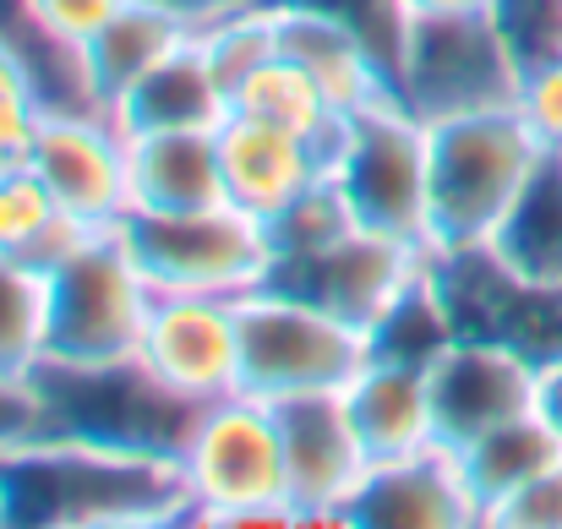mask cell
I'll return each mask as SVG.
<instances>
[{"label": "cell", "instance_id": "cell-1", "mask_svg": "<svg viewBox=\"0 0 562 529\" xmlns=\"http://www.w3.org/2000/svg\"><path fill=\"white\" fill-rule=\"evenodd\" d=\"M5 529L191 525L181 453L121 448L71 431H27L0 448Z\"/></svg>", "mask_w": 562, "mask_h": 529}, {"label": "cell", "instance_id": "cell-2", "mask_svg": "<svg viewBox=\"0 0 562 529\" xmlns=\"http://www.w3.org/2000/svg\"><path fill=\"white\" fill-rule=\"evenodd\" d=\"M426 143H431V229H426V251L486 246L497 235V224L508 218L514 196L525 191L530 170L547 154L514 104L508 110H475V115L431 121Z\"/></svg>", "mask_w": 562, "mask_h": 529}, {"label": "cell", "instance_id": "cell-3", "mask_svg": "<svg viewBox=\"0 0 562 529\" xmlns=\"http://www.w3.org/2000/svg\"><path fill=\"white\" fill-rule=\"evenodd\" d=\"M49 365H132L154 312V284L132 262L121 229L77 235L49 268Z\"/></svg>", "mask_w": 562, "mask_h": 529}, {"label": "cell", "instance_id": "cell-4", "mask_svg": "<svg viewBox=\"0 0 562 529\" xmlns=\"http://www.w3.org/2000/svg\"><path fill=\"white\" fill-rule=\"evenodd\" d=\"M121 240L154 295H224L240 301L268 284L273 240L268 224L235 202L196 213H126Z\"/></svg>", "mask_w": 562, "mask_h": 529}, {"label": "cell", "instance_id": "cell-5", "mask_svg": "<svg viewBox=\"0 0 562 529\" xmlns=\"http://www.w3.org/2000/svg\"><path fill=\"white\" fill-rule=\"evenodd\" d=\"M240 317V393L262 404L312 398V393H345L350 376L376 354V339L284 295V290H251L235 301Z\"/></svg>", "mask_w": 562, "mask_h": 529}, {"label": "cell", "instance_id": "cell-6", "mask_svg": "<svg viewBox=\"0 0 562 529\" xmlns=\"http://www.w3.org/2000/svg\"><path fill=\"white\" fill-rule=\"evenodd\" d=\"M328 180L350 202L361 229L426 246L431 229V143L426 121L404 99H376L345 115L334 137Z\"/></svg>", "mask_w": 562, "mask_h": 529}, {"label": "cell", "instance_id": "cell-7", "mask_svg": "<svg viewBox=\"0 0 562 529\" xmlns=\"http://www.w3.org/2000/svg\"><path fill=\"white\" fill-rule=\"evenodd\" d=\"M181 470L191 492V525L224 529L246 508H295L279 415L251 393H229L196 409L181 442Z\"/></svg>", "mask_w": 562, "mask_h": 529}, {"label": "cell", "instance_id": "cell-8", "mask_svg": "<svg viewBox=\"0 0 562 529\" xmlns=\"http://www.w3.org/2000/svg\"><path fill=\"white\" fill-rule=\"evenodd\" d=\"M525 66L492 16H426L404 27L393 93L431 126L475 110H508Z\"/></svg>", "mask_w": 562, "mask_h": 529}, {"label": "cell", "instance_id": "cell-9", "mask_svg": "<svg viewBox=\"0 0 562 529\" xmlns=\"http://www.w3.org/2000/svg\"><path fill=\"white\" fill-rule=\"evenodd\" d=\"M420 279H426V246L356 224L317 251L279 257L268 273V290H284L376 339L382 323L420 290Z\"/></svg>", "mask_w": 562, "mask_h": 529}, {"label": "cell", "instance_id": "cell-10", "mask_svg": "<svg viewBox=\"0 0 562 529\" xmlns=\"http://www.w3.org/2000/svg\"><path fill=\"white\" fill-rule=\"evenodd\" d=\"M33 176L77 229H121L132 213V143L104 110H44Z\"/></svg>", "mask_w": 562, "mask_h": 529}, {"label": "cell", "instance_id": "cell-11", "mask_svg": "<svg viewBox=\"0 0 562 529\" xmlns=\"http://www.w3.org/2000/svg\"><path fill=\"white\" fill-rule=\"evenodd\" d=\"M137 365L191 409L240 393L235 301H224V295H154Z\"/></svg>", "mask_w": 562, "mask_h": 529}, {"label": "cell", "instance_id": "cell-12", "mask_svg": "<svg viewBox=\"0 0 562 529\" xmlns=\"http://www.w3.org/2000/svg\"><path fill=\"white\" fill-rule=\"evenodd\" d=\"M536 354L508 339H448L426 360L437 448H464L481 431L536 409Z\"/></svg>", "mask_w": 562, "mask_h": 529}, {"label": "cell", "instance_id": "cell-13", "mask_svg": "<svg viewBox=\"0 0 562 529\" xmlns=\"http://www.w3.org/2000/svg\"><path fill=\"white\" fill-rule=\"evenodd\" d=\"M273 415H279L290 503H295L301 525H339L372 470V459L345 415V398L339 393L284 398V404H273Z\"/></svg>", "mask_w": 562, "mask_h": 529}, {"label": "cell", "instance_id": "cell-14", "mask_svg": "<svg viewBox=\"0 0 562 529\" xmlns=\"http://www.w3.org/2000/svg\"><path fill=\"white\" fill-rule=\"evenodd\" d=\"M218 170H224V191L235 207H246L251 218H279L295 196H306L312 185L328 180V143H312L301 132L251 121V115H224L218 121Z\"/></svg>", "mask_w": 562, "mask_h": 529}, {"label": "cell", "instance_id": "cell-15", "mask_svg": "<svg viewBox=\"0 0 562 529\" xmlns=\"http://www.w3.org/2000/svg\"><path fill=\"white\" fill-rule=\"evenodd\" d=\"M339 529H481V508L448 448L372 464Z\"/></svg>", "mask_w": 562, "mask_h": 529}, {"label": "cell", "instance_id": "cell-16", "mask_svg": "<svg viewBox=\"0 0 562 529\" xmlns=\"http://www.w3.org/2000/svg\"><path fill=\"white\" fill-rule=\"evenodd\" d=\"M339 398H345V415H350V426H356V437H361V448H367L372 464L409 459V453L437 448L426 360L376 350L372 360L350 376V387H345Z\"/></svg>", "mask_w": 562, "mask_h": 529}, {"label": "cell", "instance_id": "cell-17", "mask_svg": "<svg viewBox=\"0 0 562 529\" xmlns=\"http://www.w3.org/2000/svg\"><path fill=\"white\" fill-rule=\"evenodd\" d=\"M191 27L187 16H176L170 5L159 0H126L82 49H77V71H82V88H88V104L93 110H115L154 66H165L181 44H187Z\"/></svg>", "mask_w": 562, "mask_h": 529}, {"label": "cell", "instance_id": "cell-18", "mask_svg": "<svg viewBox=\"0 0 562 529\" xmlns=\"http://www.w3.org/2000/svg\"><path fill=\"white\" fill-rule=\"evenodd\" d=\"M273 11H279V49L328 93V104L339 115H356L376 99H398L382 60L339 16H328L317 5H301V0H273Z\"/></svg>", "mask_w": 562, "mask_h": 529}, {"label": "cell", "instance_id": "cell-19", "mask_svg": "<svg viewBox=\"0 0 562 529\" xmlns=\"http://www.w3.org/2000/svg\"><path fill=\"white\" fill-rule=\"evenodd\" d=\"M132 143V213H196L229 202L213 132H148Z\"/></svg>", "mask_w": 562, "mask_h": 529}, {"label": "cell", "instance_id": "cell-20", "mask_svg": "<svg viewBox=\"0 0 562 529\" xmlns=\"http://www.w3.org/2000/svg\"><path fill=\"white\" fill-rule=\"evenodd\" d=\"M110 115H115V126L126 137H148V132H218V121L229 115V99L213 82V71H207V60L196 49V33H191L187 44L165 66H154Z\"/></svg>", "mask_w": 562, "mask_h": 529}, {"label": "cell", "instance_id": "cell-21", "mask_svg": "<svg viewBox=\"0 0 562 529\" xmlns=\"http://www.w3.org/2000/svg\"><path fill=\"white\" fill-rule=\"evenodd\" d=\"M503 268H514L530 290H562V154L547 148L541 165L530 170L525 191L514 196L508 218L497 224V235L486 240Z\"/></svg>", "mask_w": 562, "mask_h": 529}, {"label": "cell", "instance_id": "cell-22", "mask_svg": "<svg viewBox=\"0 0 562 529\" xmlns=\"http://www.w3.org/2000/svg\"><path fill=\"white\" fill-rule=\"evenodd\" d=\"M558 459H562L558 431H552L536 409L519 415V420H503V426L481 431V437L464 442V448H453V464H459V475H464V492H470L475 508H481V525H486V514H492L503 497H514L525 481H536V475L552 470Z\"/></svg>", "mask_w": 562, "mask_h": 529}, {"label": "cell", "instance_id": "cell-23", "mask_svg": "<svg viewBox=\"0 0 562 529\" xmlns=\"http://www.w3.org/2000/svg\"><path fill=\"white\" fill-rule=\"evenodd\" d=\"M235 115H251V121H268V126H284V132H301V137H312V143H328L334 148V137H339V126H345V115L328 104V93L279 49L273 60H262L246 82H240V93H235V104H229Z\"/></svg>", "mask_w": 562, "mask_h": 529}, {"label": "cell", "instance_id": "cell-24", "mask_svg": "<svg viewBox=\"0 0 562 529\" xmlns=\"http://www.w3.org/2000/svg\"><path fill=\"white\" fill-rule=\"evenodd\" d=\"M49 365V273L0 257V382H38Z\"/></svg>", "mask_w": 562, "mask_h": 529}, {"label": "cell", "instance_id": "cell-25", "mask_svg": "<svg viewBox=\"0 0 562 529\" xmlns=\"http://www.w3.org/2000/svg\"><path fill=\"white\" fill-rule=\"evenodd\" d=\"M77 235H88V229H77L60 213V202L49 196V185L33 170L0 176V257L49 268Z\"/></svg>", "mask_w": 562, "mask_h": 529}, {"label": "cell", "instance_id": "cell-26", "mask_svg": "<svg viewBox=\"0 0 562 529\" xmlns=\"http://www.w3.org/2000/svg\"><path fill=\"white\" fill-rule=\"evenodd\" d=\"M196 49H202L213 82L224 88V99L235 104L240 82H246L262 60L279 55V11H273V0H262V5H240V11H229V16L196 27Z\"/></svg>", "mask_w": 562, "mask_h": 529}, {"label": "cell", "instance_id": "cell-27", "mask_svg": "<svg viewBox=\"0 0 562 529\" xmlns=\"http://www.w3.org/2000/svg\"><path fill=\"white\" fill-rule=\"evenodd\" d=\"M345 229H356V213H350V202L339 196V185L323 180V185H312L306 196H295L279 218H268L273 262H279V257H295V251H317V246L339 240Z\"/></svg>", "mask_w": 562, "mask_h": 529}, {"label": "cell", "instance_id": "cell-28", "mask_svg": "<svg viewBox=\"0 0 562 529\" xmlns=\"http://www.w3.org/2000/svg\"><path fill=\"white\" fill-rule=\"evenodd\" d=\"M492 22L525 71L562 55V0H492Z\"/></svg>", "mask_w": 562, "mask_h": 529}, {"label": "cell", "instance_id": "cell-29", "mask_svg": "<svg viewBox=\"0 0 562 529\" xmlns=\"http://www.w3.org/2000/svg\"><path fill=\"white\" fill-rule=\"evenodd\" d=\"M481 529H562V459L525 481L514 497H503Z\"/></svg>", "mask_w": 562, "mask_h": 529}, {"label": "cell", "instance_id": "cell-30", "mask_svg": "<svg viewBox=\"0 0 562 529\" xmlns=\"http://www.w3.org/2000/svg\"><path fill=\"white\" fill-rule=\"evenodd\" d=\"M514 110L525 115V126L536 132V143H541V148H558L562 154V55L525 71Z\"/></svg>", "mask_w": 562, "mask_h": 529}, {"label": "cell", "instance_id": "cell-31", "mask_svg": "<svg viewBox=\"0 0 562 529\" xmlns=\"http://www.w3.org/2000/svg\"><path fill=\"white\" fill-rule=\"evenodd\" d=\"M121 5H126V0H27L33 22H38L55 44H66V49H82Z\"/></svg>", "mask_w": 562, "mask_h": 529}, {"label": "cell", "instance_id": "cell-32", "mask_svg": "<svg viewBox=\"0 0 562 529\" xmlns=\"http://www.w3.org/2000/svg\"><path fill=\"white\" fill-rule=\"evenodd\" d=\"M38 132H44V99H33V93L0 99V176L33 170Z\"/></svg>", "mask_w": 562, "mask_h": 529}, {"label": "cell", "instance_id": "cell-33", "mask_svg": "<svg viewBox=\"0 0 562 529\" xmlns=\"http://www.w3.org/2000/svg\"><path fill=\"white\" fill-rule=\"evenodd\" d=\"M38 420H44L38 382L33 387L27 382H0V448L16 442V437H27V431H38Z\"/></svg>", "mask_w": 562, "mask_h": 529}, {"label": "cell", "instance_id": "cell-34", "mask_svg": "<svg viewBox=\"0 0 562 529\" xmlns=\"http://www.w3.org/2000/svg\"><path fill=\"white\" fill-rule=\"evenodd\" d=\"M536 415L558 431V442H562V350L536 365Z\"/></svg>", "mask_w": 562, "mask_h": 529}, {"label": "cell", "instance_id": "cell-35", "mask_svg": "<svg viewBox=\"0 0 562 529\" xmlns=\"http://www.w3.org/2000/svg\"><path fill=\"white\" fill-rule=\"evenodd\" d=\"M11 93H33V99H38L33 66L22 60V49H16L11 38H0V99H11Z\"/></svg>", "mask_w": 562, "mask_h": 529}, {"label": "cell", "instance_id": "cell-36", "mask_svg": "<svg viewBox=\"0 0 562 529\" xmlns=\"http://www.w3.org/2000/svg\"><path fill=\"white\" fill-rule=\"evenodd\" d=\"M409 22L426 16H492V0H398Z\"/></svg>", "mask_w": 562, "mask_h": 529}, {"label": "cell", "instance_id": "cell-37", "mask_svg": "<svg viewBox=\"0 0 562 529\" xmlns=\"http://www.w3.org/2000/svg\"><path fill=\"white\" fill-rule=\"evenodd\" d=\"M159 5H170L176 16H187L191 27H207V22H218V16H229L240 5H262V0H159Z\"/></svg>", "mask_w": 562, "mask_h": 529}, {"label": "cell", "instance_id": "cell-38", "mask_svg": "<svg viewBox=\"0 0 562 529\" xmlns=\"http://www.w3.org/2000/svg\"><path fill=\"white\" fill-rule=\"evenodd\" d=\"M0 529H5V497H0Z\"/></svg>", "mask_w": 562, "mask_h": 529}]
</instances>
